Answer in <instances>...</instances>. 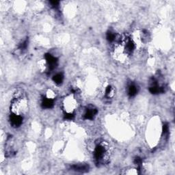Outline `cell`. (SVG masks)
Masks as SVG:
<instances>
[{
    "label": "cell",
    "instance_id": "7",
    "mask_svg": "<svg viewBox=\"0 0 175 175\" xmlns=\"http://www.w3.org/2000/svg\"><path fill=\"white\" fill-rule=\"evenodd\" d=\"M136 48L135 43L131 39H127L125 43V50L127 53H132Z\"/></svg>",
    "mask_w": 175,
    "mask_h": 175
},
{
    "label": "cell",
    "instance_id": "9",
    "mask_svg": "<svg viewBox=\"0 0 175 175\" xmlns=\"http://www.w3.org/2000/svg\"><path fill=\"white\" fill-rule=\"evenodd\" d=\"M64 80V75L62 73H58L53 77V81L58 85L62 84Z\"/></svg>",
    "mask_w": 175,
    "mask_h": 175
},
{
    "label": "cell",
    "instance_id": "12",
    "mask_svg": "<svg viewBox=\"0 0 175 175\" xmlns=\"http://www.w3.org/2000/svg\"><path fill=\"white\" fill-rule=\"evenodd\" d=\"M27 40H25L24 41L22 42V43L18 45V49H19L21 51H24L27 49Z\"/></svg>",
    "mask_w": 175,
    "mask_h": 175
},
{
    "label": "cell",
    "instance_id": "8",
    "mask_svg": "<svg viewBox=\"0 0 175 175\" xmlns=\"http://www.w3.org/2000/svg\"><path fill=\"white\" fill-rule=\"evenodd\" d=\"M138 92V88L136 84L131 83L128 86V95L130 97H134L136 96Z\"/></svg>",
    "mask_w": 175,
    "mask_h": 175
},
{
    "label": "cell",
    "instance_id": "3",
    "mask_svg": "<svg viewBox=\"0 0 175 175\" xmlns=\"http://www.w3.org/2000/svg\"><path fill=\"white\" fill-rule=\"evenodd\" d=\"M10 125L13 127H18L22 125L23 123V117L19 114H13L10 116Z\"/></svg>",
    "mask_w": 175,
    "mask_h": 175
},
{
    "label": "cell",
    "instance_id": "15",
    "mask_svg": "<svg viewBox=\"0 0 175 175\" xmlns=\"http://www.w3.org/2000/svg\"><path fill=\"white\" fill-rule=\"evenodd\" d=\"M59 4H60L59 1H50L51 6H52L53 8H55V9H56V8H58V6H59Z\"/></svg>",
    "mask_w": 175,
    "mask_h": 175
},
{
    "label": "cell",
    "instance_id": "5",
    "mask_svg": "<svg viewBox=\"0 0 175 175\" xmlns=\"http://www.w3.org/2000/svg\"><path fill=\"white\" fill-rule=\"evenodd\" d=\"M71 169L75 172H80V173H84L89 171L90 166L88 164H74L71 165Z\"/></svg>",
    "mask_w": 175,
    "mask_h": 175
},
{
    "label": "cell",
    "instance_id": "10",
    "mask_svg": "<svg viewBox=\"0 0 175 175\" xmlns=\"http://www.w3.org/2000/svg\"><path fill=\"white\" fill-rule=\"evenodd\" d=\"M116 38V35L115 33H114V32L109 31V32H107V34H106L107 40L109 42H110V43H112V42L115 41Z\"/></svg>",
    "mask_w": 175,
    "mask_h": 175
},
{
    "label": "cell",
    "instance_id": "13",
    "mask_svg": "<svg viewBox=\"0 0 175 175\" xmlns=\"http://www.w3.org/2000/svg\"><path fill=\"white\" fill-rule=\"evenodd\" d=\"M134 164L137 165V166H138L139 168H140L142 164V160L140 157H137L134 159Z\"/></svg>",
    "mask_w": 175,
    "mask_h": 175
},
{
    "label": "cell",
    "instance_id": "1",
    "mask_svg": "<svg viewBox=\"0 0 175 175\" xmlns=\"http://www.w3.org/2000/svg\"><path fill=\"white\" fill-rule=\"evenodd\" d=\"M107 148L104 142L97 144L94 150V157L98 164H104L106 159Z\"/></svg>",
    "mask_w": 175,
    "mask_h": 175
},
{
    "label": "cell",
    "instance_id": "14",
    "mask_svg": "<svg viewBox=\"0 0 175 175\" xmlns=\"http://www.w3.org/2000/svg\"><path fill=\"white\" fill-rule=\"evenodd\" d=\"M74 114L73 112H67L64 115V118L66 119V120H73L74 118Z\"/></svg>",
    "mask_w": 175,
    "mask_h": 175
},
{
    "label": "cell",
    "instance_id": "11",
    "mask_svg": "<svg viewBox=\"0 0 175 175\" xmlns=\"http://www.w3.org/2000/svg\"><path fill=\"white\" fill-rule=\"evenodd\" d=\"M112 92H113V89L112 88H111V86H107L106 89V96L107 98L111 97V95H112Z\"/></svg>",
    "mask_w": 175,
    "mask_h": 175
},
{
    "label": "cell",
    "instance_id": "2",
    "mask_svg": "<svg viewBox=\"0 0 175 175\" xmlns=\"http://www.w3.org/2000/svg\"><path fill=\"white\" fill-rule=\"evenodd\" d=\"M45 58L49 71H53V70H54L58 66L57 58L53 56V55L50 54V53H47V54H45Z\"/></svg>",
    "mask_w": 175,
    "mask_h": 175
},
{
    "label": "cell",
    "instance_id": "4",
    "mask_svg": "<svg viewBox=\"0 0 175 175\" xmlns=\"http://www.w3.org/2000/svg\"><path fill=\"white\" fill-rule=\"evenodd\" d=\"M97 112V109L95 108L94 107H88L84 114H83V118L86 119V120H92L96 116Z\"/></svg>",
    "mask_w": 175,
    "mask_h": 175
},
{
    "label": "cell",
    "instance_id": "6",
    "mask_svg": "<svg viewBox=\"0 0 175 175\" xmlns=\"http://www.w3.org/2000/svg\"><path fill=\"white\" fill-rule=\"evenodd\" d=\"M54 106V101L53 99L49 97H46L42 101V107L43 108L46 109H51Z\"/></svg>",
    "mask_w": 175,
    "mask_h": 175
}]
</instances>
